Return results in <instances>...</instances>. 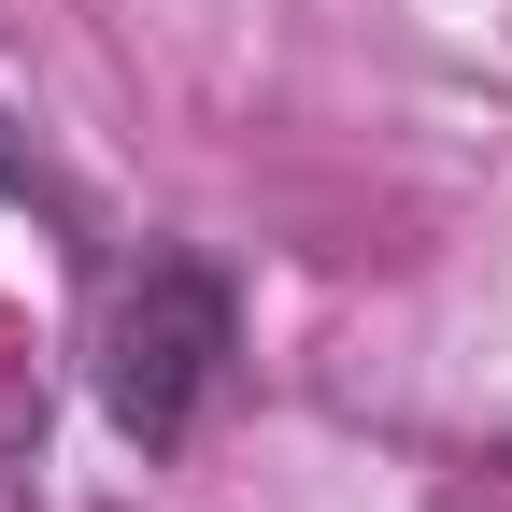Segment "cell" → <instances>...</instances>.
Returning <instances> with one entry per match:
<instances>
[{"mask_svg":"<svg viewBox=\"0 0 512 512\" xmlns=\"http://www.w3.org/2000/svg\"><path fill=\"white\" fill-rule=\"evenodd\" d=\"M86 356H100V413L143 441V456H171V441L214 413L228 356H242V299H228L214 256L143 242V256L100 285V342H86Z\"/></svg>","mask_w":512,"mask_h":512,"instance_id":"obj_1","label":"cell"},{"mask_svg":"<svg viewBox=\"0 0 512 512\" xmlns=\"http://www.w3.org/2000/svg\"><path fill=\"white\" fill-rule=\"evenodd\" d=\"M0 200H29V143H15V128H0Z\"/></svg>","mask_w":512,"mask_h":512,"instance_id":"obj_2","label":"cell"}]
</instances>
